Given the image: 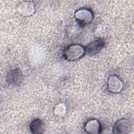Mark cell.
Here are the masks:
<instances>
[{"label": "cell", "mask_w": 134, "mask_h": 134, "mask_svg": "<svg viewBox=\"0 0 134 134\" xmlns=\"http://www.w3.org/2000/svg\"><path fill=\"white\" fill-rule=\"evenodd\" d=\"M23 80V74L19 69H13L7 72L6 81L9 84L14 86H18L22 83Z\"/></svg>", "instance_id": "obj_5"}, {"label": "cell", "mask_w": 134, "mask_h": 134, "mask_svg": "<svg viewBox=\"0 0 134 134\" xmlns=\"http://www.w3.org/2000/svg\"><path fill=\"white\" fill-rule=\"evenodd\" d=\"M131 123L126 118H122L117 120L113 127V132L117 134L129 133L131 130Z\"/></svg>", "instance_id": "obj_6"}, {"label": "cell", "mask_w": 134, "mask_h": 134, "mask_svg": "<svg viewBox=\"0 0 134 134\" xmlns=\"http://www.w3.org/2000/svg\"><path fill=\"white\" fill-rule=\"evenodd\" d=\"M67 112V107L65 104L60 103L57 104L54 108L53 113L55 115L58 117H63Z\"/></svg>", "instance_id": "obj_10"}, {"label": "cell", "mask_w": 134, "mask_h": 134, "mask_svg": "<svg viewBox=\"0 0 134 134\" xmlns=\"http://www.w3.org/2000/svg\"><path fill=\"white\" fill-rule=\"evenodd\" d=\"M44 128L43 122L39 118L33 119L29 124V130L32 133H41L43 132Z\"/></svg>", "instance_id": "obj_9"}, {"label": "cell", "mask_w": 134, "mask_h": 134, "mask_svg": "<svg viewBox=\"0 0 134 134\" xmlns=\"http://www.w3.org/2000/svg\"><path fill=\"white\" fill-rule=\"evenodd\" d=\"M17 10L21 16L28 17L31 16L35 13L36 6L33 2L24 1L17 6Z\"/></svg>", "instance_id": "obj_7"}, {"label": "cell", "mask_w": 134, "mask_h": 134, "mask_svg": "<svg viewBox=\"0 0 134 134\" xmlns=\"http://www.w3.org/2000/svg\"><path fill=\"white\" fill-rule=\"evenodd\" d=\"M105 46V41L103 38H97L90 42L85 47V53L90 56H93L98 53Z\"/></svg>", "instance_id": "obj_4"}, {"label": "cell", "mask_w": 134, "mask_h": 134, "mask_svg": "<svg viewBox=\"0 0 134 134\" xmlns=\"http://www.w3.org/2000/svg\"><path fill=\"white\" fill-rule=\"evenodd\" d=\"M84 129L86 133L90 134H99L102 132L101 124L95 118L87 120L84 124Z\"/></svg>", "instance_id": "obj_8"}, {"label": "cell", "mask_w": 134, "mask_h": 134, "mask_svg": "<svg viewBox=\"0 0 134 134\" xmlns=\"http://www.w3.org/2000/svg\"><path fill=\"white\" fill-rule=\"evenodd\" d=\"M74 17L80 27H84L93 21L94 14L91 9L84 7L77 9L74 14Z\"/></svg>", "instance_id": "obj_2"}, {"label": "cell", "mask_w": 134, "mask_h": 134, "mask_svg": "<svg viewBox=\"0 0 134 134\" xmlns=\"http://www.w3.org/2000/svg\"><path fill=\"white\" fill-rule=\"evenodd\" d=\"M124 83L116 75H110L107 81L108 91L113 94L119 93L123 89Z\"/></svg>", "instance_id": "obj_3"}, {"label": "cell", "mask_w": 134, "mask_h": 134, "mask_svg": "<svg viewBox=\"0 0 134 134\" xmlns=\"http://www.w3.org/2000/svg\"><path fill=\"white\" fill-rule=\"evenodd\" d=\"M85 54V47L79 43L69 45L64 50L63 57L69 61H75L82 58Z\"/></svg>", "instance_id": "obj_1"}]
</instances>
